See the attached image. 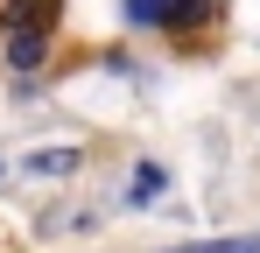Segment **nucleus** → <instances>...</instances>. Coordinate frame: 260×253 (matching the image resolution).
Returning <instances> with one entry per match:
<instances>
[{"mask_svg":"<svg viewBox=\"0 0 260 253\" xmlns=\"http://www.w3.org/2000/svg\"><path fill=\"white\" fill-rule=\"evenodd\" d=\"M127 21L134 28H190V21H204V0H127Z\"/></svg>","mask_w":260,"mask_h":253,"instance_id":"obj_1","label":"nucleus"},{"mask_svg":"<svg viewBox=\"0 0 260 253\" xmlns=\"http://www.w3.org/2000/svg\"><path fill=\"white\" fill-rule=\"evenodd\" d=\"M43 64V36H14V71H36Z\"/></svg>","mask_w":260,"mask_h":253,"instance_id":"obj_2","label":"nucleus"},{"mask_svg":"<svg viewBox=\"0 0 260 253\" xmlns=\"http://www.w3.org/2000/svg\"><path fill=\"white\" fill-rule=\"evenodd\" d=\"M176 253H260V239H218V246H176Z\"/></svg>","mask_w":260,"mask_h":253,"instance_id":"obj_3","label":"nucleus"},{"mask_svg":"<svg viewBox=\"0 0 260 253\" xmlns=\"http://www.w3.org/2000/svg\"><path fill=\"white\" fill-rule=\"evenodd\" d=\"M71 162H78V155H36V162H28V169H43V176H63V169H71Z\"/></svg>","mask_w":260,"mask_h":253,"instance_id":"obj_4","label":"nucleus"}]
</instances>
